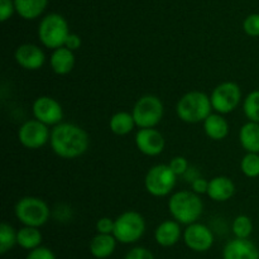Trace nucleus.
<instances>
[{"instance_id":"obj_5","label":"nucleus","mask_w":259,"mask_h":259,"mask_svg":"<svg viewBox=\"0 0 259 259\" xmlns=\"http://www.w3.org/2000/svg\"><path fill=\"white\" fill-rule=\"evenodd\" d=\"M14 215L23 225L40 228L50 220L51 209L40 197L24 196L20 197L15 204Z\"/></svg>"},{"instance_id":"obj_29","label":"nucleus","mask_w":259,"mask_h":259,"mask_svg":"<svg viewBox=\"0 0 259 259\" xmlns=\"http://www.w3.org/2000/svg\"><path fill=\"white\" fill-rule=\"evenodd\" d=\"M243 30L249 37H259V13H253L245 17L243 20Z\"/></svg>"},{"instance_id":"obj_15","label":"nucleus","mask_w":259,"mask_h":259,"mask_svg":"<svg viewBox=\"0 0 259 259\" xmlns=\"http://www.w3.org/2000/svg\"><path fill=\"white\" fill-rule=\"evenodd\" d=\"M223 259H259V249L249 239L235 238L224 247Z\"/></svg>"},{"instance_id":"obj_16","label":"nucleus","mask_w":259,"mask_h":259,"mask_svg":"<svg viewBox=\"0 0 259 259\" xmlns=\"http://www.w3.org/2000/svg\"><path fill=\"white\" fill-rule=\"evenodd\" d=\"M184 235L181 224L175 219L164 220L154 230V240L159 247L171 248L180 242Z\"/></svg>"},{"instance_id":"obj_23","label":"nucleus","mask_w":259,"mask_h":259,"mask_svg":"<svg viewBox=\"0 0 259 259\" xmlns=\"http://www.w3.org/2000/svg\"><path fill=\"white\" fill-rule=\"evenodd\" d=\"M17 14L24 20H34L45 13L48 0H14Z\"/></svg>"},{"instance_id":"obj_17","label":"nucleus","mask_w":259,"mask_h":259,"mask_svg":"<svg viewBox=\"0 0 259 259\" xmlns=\"http://www.w3.org/2000/svg\"><path fill=\"white\" fill-rule=\"evenodd\" d=\"M235 184L230 177L217 176L209 180L207 196L215 202H227L234 196Z\"/></svg>"},{"instance_id":"obj_21","label":"nucleus","mask_w":259,"mask_h":259,"mask_svg":"<svg viewBox=\"0 0 259 259\" xmlns=\"http://www.w3.org/2000/svg\"><path fill=\"white\" fill-rule=\"evenodd\" d=\"M239 143L245 152L259 153V123L248 120L243 124L239 131Z\"/></svg>"},{"instance_id":"obj_34","label":"nucleus","mask_w":259,"mask_h":259,"mask_svg":"<svg viewBox=\"0 0 259 259\" xmlns=\"http://www.w3.org/2000/svg\"><path fill=\"white\" fill-rule=\"evenodd\" d=\"M124 259H154L153 253L143 247H134L126 253Z\"/></svg>"},{"instance_id":"obj_24","label":"nucleus","mask_w":259,"mask_h":259,"mask_svg":"<svg viewBox=\"0 0 259 259\" xmlns=\"http://www.w3.org/2000/svg\"><path fill=\"white\" fill-rule=\"evenodd\" d=\"M42 240L43 237L39 228L23 225L19 230H17V243L20 248H23V249H35V248L40 247Z\"/></svg>"},{"instance_id":"obj_10","label":"nucleus","mask_w":259,"mask_h":259,"mask_svg":"<svg viewBox=\"0 0 259 259\" xmlns=\"http://www.w3.org/2000/svg\"><path fill=\"white\" fill-rule=\"evenodd\" d=\"M50 126L37 119L24 121L18 129V141L27 149H40L50 143Z\"/></svg>"},{"instance_id":"obj_30","label":"nucleus","mask_w":259,"mask_h":259,"mask_svg":"<svg viewBox=\"0 0 259 259\" xmlns=\"http://www.w3.org/2000/svg\"><path fill=\"white\" fill-rule=\"evenodd\" d=\"M168 166L171 167L172 171H174L177 176H184L187 172V169L190 168L189 161L182 156H176L174 157V158H171Z\"/></svg>"},{"instance_id":"obj_31","label":"nucleus","mask_w":259,"mask_h":259,"mask_svg":"<svg viewBox=\"0 0 259 259\" xmlns=\"http://www.w3.org/2000/svg\"><path fill=\"white\" fill-rule=\"evenodd\" d=\"M17 13L14 0H0V20L5 23Z\"/></svg>"},{"instance_id":"obj_28","label":"nucleus","mask_w":259,"mask_h":259,"mask_svg":"<svg viewBox=\"0 0 259 259\" xmlns=\"http://www.w3.org/2000/svg\"><path fill=\"white\" fill-rule=\"evenodd\" d=\"M240 171L248 179L259 177V153L247 152L240 161Z\"/></svg>"},{"instance_id":"obj_2","label":"nucleus","mask_w":259,"mask_h":259,"mask_svg":"<svg viewBox=\"0 0 259 259\" xmlns=\"http://www.w3.org/2000/svg\"><path fill=\"white\" fill-rule=\"evenodd\" d=\"M168 212L181 225H190L196 223L204 212V202L200 195L192 190L172 192L167 202Z\"/></svg>"},{"instance_id":"obj_8","label":"nucleus","mask_w":259,"mask_h":259,"mask_svg":"<svg viewBox=\"0 0 259 259\" xmlns=\"http://www.w3.org/2000/svg\"><path fill=\"white\" fill-rule=\"evenodd\" d=\"M137 128H156L164 115V105L156 95H143L132 109Z\"/></svg>"},{"instance_id":"obj_4","label":"nucleus","mask_w":259,"mask_h":259,"mask_svg":"<svg viewBox=\"0 0 259 259\" xmlns=\"http://www.w3.org/2000/svg\"><path fill=\"white\" fill-rule=\"evenodd\" d=\"M70 27L63 15L58 13H48L38 24L37 35L40 45L48 50H56L65 46L70 34Z\"/></svg>"},{"instance_id":"obj_26","label":"nucleus","mask_w":259,"mask_h":259,"mask_svg":"<svg viewBox=\"0 0 259 259\" xmlns=\"http://www.w3.org/2000/svg\"><path fill=\"white\" fill-rule=\"evenodd\" d=\"M17 244V230L8 223H2L0 225V253L5 254Z\"/></svg>"},{"instance_id":"obj_3","label":"nucleus","mask_w":259,"mask_h":259,"mask_svg":"<svg viewBox=\"0 0 259 259\" xmlns=\"http://www.w3.org/2000/svg\"><path fill=\"white\" fill-rule=\"evenodd\" d=\"M212 111L210 95L202 91H189L176 104L177 118L187 124L202 123Z\"/></svg>"},{"instance_id":"obj_9","label":"nucleus","mask_w":259,"mask_h":259,"mask_svg":"<svg viewBox=\"0 0 259 259\" xmlns=\"http://www.w3.org/2000/svg\"><path fill=\"white\" fill-rule=\"evenodd\" d=\"M210 100L214 111L227 115L233 113L242 103V89L237 82L224 81L211 91Z\"/></svg>"},{"instance_id":"obj_14","label":"nucleus","mask_w":259,"mask_h":259,"mask_svg":"<svg viewBox=\"0 0 259 259\" xmlns=\"http://www.w3.org/2000/svg\"><path fill=\"white\" fill-rule=\"evenodd\" d=\"M14 60L19 67L27 71H38L45 66L46 53L43 48L33 43H23L14 52Z\"/></svg>"},{"instance_id":"obj_20","label":"nucleus","mask_w":259,"mask_h":259,"mask_svg":"<svg viewBox=\"0 0 259 259\" xmlns=\"http://www.w3.org/2000/svg\"><path fill=\"white\" fill-rule=\"evenodd\" d=\"M116 238L113 234H98L91 239L90 253L96 259H106L113 255L116 249Z\"/></svg>"},{"instance_id":"obj_25","label":"nucleus","mask_w":259,"mask_h":259,"mask_svg":"<svg viewBox=\"0 0 259 259\" xmlns=\"http://www.w3.org/2000/svg\"><path fill=\"white\" fill-rule=\"evenodd\" d=\"M243 113L249 121L259 123V90H253L243 100Z\"/></svg>"},{"instance_id":"obj_36","label":"nucleus","mask_w":259,"mask_h":259,"mask_svg":"<svg viewBox=\"0 0 259 259\" xmlns=\"http://www.w3.org/2000/svg\"><path fill=\"white\" fill-rule=\"evenodd\" d=\"M81 46H82V39H81L80 35H78L77 33H70L65 42V47H67L68 50L76 52L78 48H81Z\"/></svg>"},{"instance_id":"obj_1","label":"nucleus","mask_w":259,"mask_h":259,"mask_svg":"<svg viewBox=\"0 0 259 259\" xmlns=\"http://www.w3.org/2000/svg\"><path fill=\"white\" fill-rule=\"evenodd\" d=\"M50 144L53 153L60 158L76 159L88 152L90 137L82 126L62 121L51 129Z\"/></svg>"},{"instance_id":"obj_6","label":"nucleus","mask_w":259,"mask_h":259,"mask_svg":"<svg viewBox=\"0 0 259 259\" xmlns=\"http://www.w3.org/2000/svg\"><path fill=\"white\" fill-rule=\"evenodd\" d=\"M147 229L146 220L141 212L136 210H128L119 215L115 219L113 235L118 243L133 244L142 239Z\"/></svg>"},{"instance_id":"obj_11","label":"nucleus","mask_w":259,"mask_h":259,"mask_svg":"<svg viewBox=\"0 0 259 259\" xmlns=\"http://www.w3.org/2000/svg\"><path fill=\"white\" fill-rule=\"evenodd\" d=\"M33 118L48 126H55L62 123L63 109L62 105L55 98L43 95L38 96L32 104Z\"/></svg>"},{"instance_id":"obj_12","label":"nucleus","mask_w":259,"mask_h":259,"mask_svg":"<svg viewBox=\"0 0 259 259\" xmlns=\"http://www.w3.org/2000/svg\"><path fill=\"white\" fill-rule=\"evenodd\" d=\"M182 239H184L185 244H186V247L189 249L197 253H204L211 249L215 242L212 230L207 225L197 222L186 225V229L184 230Z\"/></svg>"},{"instance_id":"obj_22","label":"nucleus","mask_w":259,"mask_h":259,"mask_svg":"<svg viewBox=\"0 0 259 259\" xmlns=\"http://www.w3.org/2000/svg\"><path fill=\"white\" fill-rule=\"evenodd\" d=\"M137 128L136 120L132 114V111H118V113L113 114L109 120V129L111 133L115 136L124 137L131 134L134 129Z\"/></svg>"},{"instance_id":"obj_32","label":"nucleus","mask_w":259,"mask_h":259,"mask_svg":"<svg viewBox=\"0 0 259 259\" xmlns=\"http://www.w3.org/2000/svg\"><path fill=\"white\" fill-rule=\"evenodd\" d=\"M115 227V219L104 217L96 222V232L100 234H113Z\"/></svg>"},{"instance_id":"obj_18","label":"nucleus","mask_w":259,"mask_h":259,"mask_svg":"<svg viewBox=\"0 0 259 259\" xmlns=\"http://www.w3.org/2000/svg\"><path fill=\"white\" fill-rule=\"evenodd\" d=\"M76 63L75 52L67 47H60L52 51L50 57V67L56 75L66 76L71 73Z\"/></svg>"},{"instance_id":"obj_7","label":"nucleus","mask_w":259,"mask_h":259,"mask_svg":"<svg viewBox=\"0 0 259 259\" xmlns=\"http://www.w3.org/2000/svg\"><path fill=\"white\" fill-rule=\"evenodd\" d=\"M177 175L168 164L158 163L152 166L144 177V187L153 197H166L174 192L177 184Z\"/></svg>"},{"instance_id":"obj_27","label":"nucleus","mask_w":259,"mask_h":259,"mask_svg":"<svg viewBox=\"0 0 259 259\" xmlns=\"http://www.w3.org/2000/svg\"><path fill=\"white\" fill-rule=\"evenodd\" d=\"M233 234L235 238H240V239H249V237L253 233V222L249 217L247 215H238L234 220H233Z\"/></svg>"},{"instance_id":"obj_19","label":"nucleus","mask_w":259,"mask_h":259,"mask_svg":"<svg viewBox=\"0 0 259 259\" xmlns=\"http://www.w3.org/2000/svg\"><path fill=\"white\" fill-rule=\"evenodd\" d=\"M202 128H204L205 134L212 141H224L229 136L230 126L228 120L225 119V115L223 114L214 113L210 114L204 121H202Z\"/></svg>"},{"instance_id":"obj_35","label":"nucleus","mask_w":259,"mask_h":259,"mask_svg":"<svg viewBox=\"0 0 259 259\" xmlns=\"http://www.w3.org/2000/svg\"><path fill=\"white\" fill-rule=\"evenodd\" d=\"M191 190L197 195H206L207 194V189H209V181L204 177H197L195 179L194 181L191 182Z\"/></svg>"},{"instance_id":"obj_13","label":"nucleus","mask_w":259,"mask_h":259,"mask_svg":"<svg viewBox=\"0 0 259 259\" xmlns=\"http://www.w3.org/2000/svg\"><path fill=\"white\" fill-rule=\"evenodd\" d=\"M136 147L147 157H157L164 151L166 139L156 128H139L134 137Z\"/></svg>"},{"instance_id":"obj_33","label":"nucleus","mask_w":259,"mask_h":259,"mask_svg":"<svg viewBox=\"0 0 259 259\" xmlns=\"http://www.w3.org/2000/svg\"><path fill=\"white\" fill-rule=\"evenodd\" d=\"M25 259H56V254L50 248L40 245V247L35 248V249L29 250Z\"/></svg>"}]
</instances>
